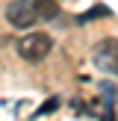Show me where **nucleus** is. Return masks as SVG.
<instances>
[{
    "instance_id": "nucleus-1",
    "label": "nucleus",
    "mask_w": 118,
    "mask_h": 121,
    "mask_svg": "<svg viewBox=\"0 0 118 121\" xmlns=\"http://www.w3.org/2000/svg\"><path fill=\"white\" fill-rule=\"evenodd\" d=\"M50 50H53V39L47 33H30L18 41V53L27 62H41V59H47Z\"/></svg>"
},
{
    "instance_id": "nucleus-2",
    "label": "nucleus",
    "mask_w": 118,
    "mask_h": 121,
    "mask_svg": "<svg viewBox=\"0 0 118 121\" xmlns=\"http://www.w3.org/2000/svg\"><path fill=\"white\" fill-rule=\"evenodd\" d=\"M35 18H38L35 0H15V3L6 6V21L12 27H18V30H30L35 24Z\"/></svg>"
},
{
    "instance_id": "nucleus-3",
    "label": "nucleus",
    "mask_w": 118,
    "mask_h": 121,
    "mask_svg": "<svg viewBox=\"0 0 118 121\" xmlns=\"http://www.w3.org/2000/svg\"><path fill=\"white\" fill-rule=\"evenodd\" d=\"M94 62L103 71H109V74H118V41L115 39L100 41V44L94 47Z\"/></svg>"
},
{
    "instance_id": "nucleus-4",
    "label": "nucleus",
    "mask_w": 118,
    "mask_h": 121,
    "mask_svg": "<svg viewBox=\"0 0 118 121\" xmlns=\"http://www.w3.org/2000/svg\"><path fill=\"white\" fill-rule=\"evenodd\" d=\"M35 12H38V18H56L59 6L56 0H35Z\"/></svg>"
}]
</instances>
